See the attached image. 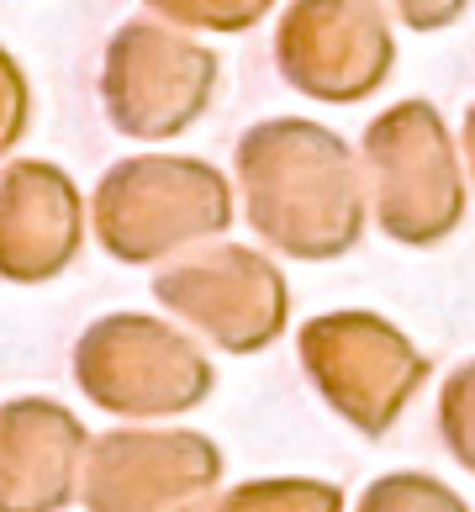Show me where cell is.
Masks as SVG:
<instances>
[{
	"instance_id": "30bf717a",
	"label": "cell",
	"mask_w": 475,
	"mask_h": 512,
	"mask_svg": "<svg viewBox=\"0 0 475 512\" xmlns=\"http://www.w3.org/2000/svg\"><path fill=\"white\" fill-rule=\"evenodd\" d=\"M85 243V201L48 159H16L0 169V280L43 286L59 280Z\"/></svg>"
},
{
	"instance_id": "8fae6325",
	"label": "cell",
	"mask_w": 475,
	"mask_h": 512,
	"mask_svg": "<svg viewBox=\"0 0 475 512\" xmlns=\"http://www.w3.org/2000/svg\"><path fill=\"white\" fill-rule=\"evenodd\" d=\"M90 433L53 396L0 402V512H64L80 497Z\"/></svg>"
},
{
	"instance_id": "9a60e30c",
	"label": "cell",
	"mask_w": 475,
	"mask_h": 512,
	"mask_svg": "<svg viewBox=\"0 0 475 512\" xmlns=\"http://www.w3.org/2000/svg\"><path fill=\"white\" fill-rule=\"evenodd\" d=\"M439 433L454 465L475 476V359H465L439 391Z\"/></svg>"
},
{
	"instance_id": "6da1fadb",
	"label": "cell",
	"mask_w": 475,
	"mask_h": 512,
	"mask_svg": "<svg viewBox=\"0 0 475 512\" xmlns=\"http://www.w3.org/2000/svg\"><path fill=\"white\" fill-rule=\"evenodd\" d=\"M243 217L275 254L328 264L359 249L370 222L359 154L312 117H264L238 138Z\"/></svg>"
},
{
	"instance_id": "8992f818",
	"label": "cell",
	"mask_w": 475,
	"mask_h": 512,
	"mask_svg": "<svg viewBox=\"0 0 475 512\" xmlns=\"http://www.w3.org/2000/svg\"><path fill=\"white\" fill-rule=\"evenodd\" d=\"M154 301L222 354H264L291 322L280 264L243 243H201L159 264Z\"/></svg>"
},
{
	"instance_id": "3957f363",
	"label": "cell",
	"mask_w": 475,
	"mask_h": 512,
	"mask_svg": "<svg viewBox=\"0 0 475 512\" xmlns=\"http://www.w3.org/2000/svg\"><path fill=\"white\" fill-rule=\"evenodd\" d=\"M359 175L375 227L391 243L433 249L465 222V164L444 111L412 96L386 106L359 138Z\"/></svg>"
},
{
	"instance_id": "5b68a950",
	"label": "cell",
	"mask_w": 475,
	"mask_h": 512,
	"mask_svg": "<svg viewBox=\"0 0 475 512\" xmlns=\"http://www.w3.org/2000/svg\"><path fill=\"white\" fill-rule=\"evenodd\" d=\"M296 354L312 391L365 439H386L428 381V354L391 317L359 307L307 317Z\"/></svg>"
},
{
	"instance_id": "277c9868",
	"label": "cell",
	"mask_w": 475,
	"mask_h": 512,
	"mask_svg": "<svg viewBox=\"0 0 475 512\" xmlns=\"http://www.w3.org/2000/svg\"><path fill=\"white\" fill-rule=\"evenodd\" d=\"M69 365L85 402L111 417H127V423L185 417L217 386V370L196 338L148 312L95 317L74 344Z\"/></svg>"
},
{
	"instance_id": "ac0fdd59",
	"label": "cell",
	"mask_w": 475,
	"mask_h": 512,
	"mask_svg": "<svg viewBox=\"0 0 475 512\" xmlns=\"http://www.w3.org/2000/svg\"><path fill=\"white\" fill-rule=\"evenodd\" d=\"M460 164H465V185L475 191V106L465 111V127H460Z\"/></svg>"
},
{
	"instance_id": "5bb4252c",
	"label": "cell",
	"mask_w": 475,
	"mask_h": 512,
	"mask_svg": "<svg viewBox=\"0 0 475 512\" xmlns=\"http://www.w3.org/2000/svg\"><path fill=\"white\" fill-rule=\"evenodd\" d=\"M175 32H249L280 0H143Z\"/></svg>"
},
{
	"instance_id": "e0dca14e",
	"label": "cell",
	"mask_w": 475,
	"mask_h": 512,
	"mask_svg": "<svg viewBox=\"0 0 475 512\" xmlns=\"http://www.w3.org/2000/svg\"><path fill=\"white\" fill-rule=\"evenodd\" d=\"M380 16H396L407 32H444L465 16L470 0H370Z\"/></svg>"
},
{
	"instance_id": "4fadbf2b",
	"label": "cell",
	"mask_w": 475,
	"mask_h": 512,
	"mask_svg": "<svg viewBox=\"0 0 475 512\" xmlns=\"http://www.w3.org/2000/svg\"><path fill=\"white\" fill-rule=\"evenodd\" d=\"M354 512H470V507L460 491L428 476V470H391V476H375L359 491Z\"/></svg>"
},
{
	"instance_id": "ba28073f",
	"label": "cell",
	"mask_w": 475,
	"mask_h": 512,
	"mask_svg": "<svg viewBox=\"0 0 475 512\" xmlns=\"http://www.w3.org/2000/svg\"><path fill=\"white\" fill-rule=\"evenodd\" d=\"M222 486V449L196 428H111L80 465L85 512H206Z\"/></svg>"
},
{
	"instance_id": "2e32d148",
	"label": "cell",
	"mask_w": 475,
	"mask_h": 512,
	"mask_svg": "<svg viewBox=\"0 0 475 512\" xmlns=\"http://www.w3.org/2000/svg\"><path fill=\"white\" fill-rule=\"evenodd\" d=\"M32 122V90H27V74L22 64L0 48V154H11L16 138L27 132Z\"/></svg>"
},
{
	"instance_id": "7c38bea8",
	"label": "cell",
	"mask_w": 475,
	"mask_h": 512,
	"mask_svg": "<svg viewBox=\"0 0 475 512\" xmlns=\"http://www.w3.org/2000/svg\"><path fill=\"white\" fill-rule=\"evenodd\" d=\"M206 512H344V491L317 476H259L222 491Z\"/></svg>"
},
{
	"instance_id": "52a82bcc",
	"label": "cell",
	"mask_w": 475,
	"mask_h": 512,
	"mask_svg": "<svg viewBox=\"0 0 475 512\" xmlns=\"http://www.w3.org/2000/svg\"><path fill=\"white\" fill-rule=\"evenodd\" d=\"M217 53L190 32L164 22H127L106 43L101 64V106L106 122L132 143L180 138L190 122L206 117L217 96Z\"/></svg>"
},
{
	"instance_id": "7a4b0ae2",
	"label": "cell",
	"mask_w": 475,
	"mask_h": 512,
	"mask_svg": "<svg viewBox=\"0 0 475 512\" xmlns=\"http://www.w3.org/2000/svg\"><path fill=\"white\" fill-rule=\"evenodd\" d=\"M90 227L117 264H169L233 227V185L190 154H132L95 185Z\"/></svg>"
},
{
	"instance_id": "9c48e42d",
	"label": "cell",
	"mask_w": 475,
	"mask_h": 512,
	"mask_svg": "<svg viewBox=\"0 0 475 512\" xmlns=\"http://www.w3.org/2000/svg\"><path fill=\"white\" fill-rule=\"evenodd\" d=\"M275 69L296 96L354 106L391 80L396 37L370 0H291L275 27Z\"/></svg>"
}]
</instances>
